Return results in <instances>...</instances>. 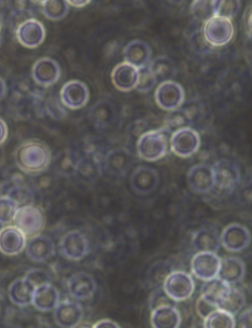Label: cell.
Listing matches in <instances>:
<instances>
[{"instance_id":"1","label":"cell","mask_w":252,"mask_h":328,"mask_svg":"<svg viewBox=\"0 0 252 328\" xmlns=\"http://www.w3.org/2000/svg\"><path fill=\"white\" fill-rule=\"evenodd\" d=\"M172 134L165 127L144 132L137 143L140 156L147 161L161 158L167 151Z\"/></svg>"},{"instance_id":"2","label":"cell","mask_w":252,"mask_h":328,"mask_svg":"<svg viewBox=\"0 0 252 328\" xmlns=\"http://www.w3.org/2000/svg\"><path fill=\"white\" fill-rule=\"evenodd\" d=\"M50 158V151L44 144L30 142L20 147L16 154L19 167L28 173L42 171L48 165Z\"/></svg>"},{"instance_id":"3","label":"cell","mask_w":252,"mask_h":328,"mask_svg":"<svg viewBox=\"0 0 252 328\" xmlns=\"http://www.w3.org/2000/svg\"><path fill=\"white\" fill-rule=\"evenodd\" d=\"M212 169L214 185L212 190L220 196L229 195L240 180V174L238 167L232 161L222 159L217 161Z\"/></svg>"},{"instance_id":"4","label":"cell","mask_w":252,"mask_h":328,"mask_svg":"<svg viewBox=\"0 0 252 328\" xmlns=\"http://www.w3.org/2000/svg\"><path fill=\"white\" fill-rule=\"evenodd\" d=\"M14 225L26 237H35L42 231L45 224L42 211L38 207L28 204L17 208L13 219Z\"/></svg>"},{"instance_id":"5","label":"cell","mask_w":252,"mask_h":328,"mask_svg":"<svg viewBox=\"0 0 252 328\" xmlns=\"http://www.w3.org/2000/svg\"><path fill=\"white\" fill-rule=\"evenodd\" d=\"M202 32L211 46H221L232 39L234 29L230 19L214 16L205 22Z\"/></svg>"},{"instance_id":"6","label":"cell","mask_w":252,"mask_h":328,"mask_svg":"<svg viewBox=\"0 0 252 328\" xmlns=\"http://www.w3.org/2000/svg\"><path fill=\"white\" fill-rule=\"evenodd\" d=\"M155 99L161 109L173 110L178 109L184 99V91L180 84L167 80L162 81L157 88Z\"/></svg>"},{"instance_id":"7","label":"cell","mask_w":252,"mask_h":328,"mask_svg":"<svg viewBox=\"0 0 252 328\" xmlns=\"http://www.w3.org/2000/svg\"><path fill=\"white\" fill-rule=\"evenodd\" d=\"M194 283L188 274L181 271L170 274L165 279L164 290L174 300L189 298L194 290Z\"/></svg>"},{"instance_id":"8","label":"cell","mask_w":252,"mask_h":328,"mask_svg":"<svg viewBox=\"0 0 252 328\" xmlns=\"http://www.w3.org/2000/svg\"><path fill=\"white\" fill-rule=\"evenodd\" d=\"M200 144L197 132L189 127L179 130L172 134L170 146L177 155L188 157L195 153Z\"/></svg>"},{"instance_id":"9","label":"cell","mask_w":252,"mask_h":328,"mask_svg":"<svg viewBox=\"0 0 252 328\" xmlns=\"http://www.w3.org/2000/svg\"><path fill=\"white\" fill-rule=\"evenodd\" d=\"M62 103L71 109H78L84 106L89 99L86 85L78 80H71L64 84L61 91Z\"/></svg>"},{"instance_id":"10","label":"cell","mask_w":252,"mask_h":328,"mask_svg":"<svg viewBox=\"0 0 252 328\" xmlns=\"http://www.w3.org/2000/svg\"><path fill=\"white\" fill-rule=\"evenodd\" d=\"M45 31L44 26L37 20L29 19L22 22L17 30L19 41L24 46L34 48L44 40Z\"/></svg>"},{"instance_id":"11","label":"cell","mask_w":252,"mask_h":328,"mask_svg":"<svg viewBox=\"0 0 252 328\" xmlns=\"http://www.w3.org/2000/svg\"><path fill=\"white\" fill-rule=\"evenodd\" d=\"M220 263L215 253L199 252L193 258L191 267L197 277L208 280L218 275Z\"/></svg>"},{"instance_id":"12","label":"cell","mask_w":252,"mask_h":328,"mask_svg":"<svg viewBox=\"0 0 252 328\" xmlns=\"http://www.w3.org/2000/svg\"><path fill=\"white\" fill-rule=\"evenodd\" d=\"M251 236L244 226L233 223L226 227L222 232L220 241L223 247L232 252L240 251L249 244Z\"/></svg>"},{"instance_id":"13","label":"cell","mask_w":252,"mask_h":328,"mask_svg":"<svg viewBox=\"0 0 252 328\" xmlns=\"http://www.w3.org/2000/svg\"><path fill=\"white\" fill-rule=\"evenodd\" d=\"M188 182L190 189L197 193L211 190L214 185L212 167L206 164H197L189 170Z\"/></svg>"},{"instance_id":"14","label":"cell","mask_w":252,"mask_h":328,"mask_svg":"<svg viewBox=\"0 0 252 328\" xmlns=\"http://www.w3.org/2000/svg\"><path fill=\"white\" fill-rule=\"evenodd\" d=\"M112 81L119 90L128 91L135 87L137 80V68L124 62L116 65L111 74Z\"/></svg>"},{"instance_id":"15","label":"cell","mask_w":252,"mask_h":328,"mask_svg":"<svg viewBox=\"0 0 252 328\" xmlns=\"http://www.w3.org/2000/svg\"><path fill=\"white\" fill-rule=\"evenodd\" d=\"M32 73L35 80L44 85H50L58 80L60 68L58 63L49 58H42L34 64Z\"/></svg>"},{"instance_id":"16","label":"cell","mask_w":252,"mask_h":328,"mask_svg":"<svg viewBox=\"0 0 252 328\" xmlns=\"http://www.w3.org/2000/svg\"><path fill=\"white\" fill-rule=\"evenodd\" d=\"M25 236L17 227L7 226L0 231V250L7 255L20 252L24 247Z\"/></svg>"},{"instance_id":"17","label":"cell","mask_w":252,"mask_h":328,"mask_svg":"<svg viewBox=\"0 0 252 328\" xmlns=\"http://www.w3.org/2000/svg\"><path fill=\"white\" fill-rule=\"evenodd\" d=\"M158 176L154 169L141 167L133 173L131 178L132 187L137 192L146 194L154 191L158 183Z\"/></svg>"},{"instance_id":"18","label":"cell","mask_w":252,"mask_h":328,"mask_svg":"<svg viewBox=\"0 0 252 328\" xmlns=\"http://www.w3.org/2000/svg\"><path fill=\"white\" fill-rule=\"evenodd\" d=\"M125 62L138 68L147 65L151 55L149 45L140 40L129 42L124 49Z\"/></svg>"},{"instance_id":"19","label":"cell","mask_w":252,"mask_h":328,"mask_svg":"<svg viewBox=\"0 0 252 328\" xmlns=\"http://www.w3.org/2000/svg\"><path fill=\"white\" fill-rule=\"evenodd\" d=\"M61 246L66 256L71 259H77L83 257L86 254L88 243L83 234L73 231L65 236Z\"/></svg>"},{"instance_id":"20","label":"cell","mask_w":252,"mask_h":328,"mask_svg":"<svg viewBox=\"0 0 252 328\" xmlns=\"http://www.w3.org/2000/svg\"><path fill=\"white\" fill-rule=\"evenodd\" d=\"M244 272V265L239 259L228 256L220 260L218 277L229 285L234 284L242 279Z\"/></svg>"},{"instance_id":"21","label":"cell","mask_w":252,"mask_h":328,"mask_svg":"<svg viewBox=\"0 0 252 328\" xmlns=\"http://www.w3.org/2000/svg\"><path fill=\"white\" fill-rule=\"evenodd\" d=\"M220 238L218 232L210 227H204L196 232L193 245L199 252L215 253L219 248Z\"/></svg>"},{"instance_id":"22","label":"cell","mask_w":252,"mask_h":328,"mask_svg":"<svg viewBox=\"0 0 252 328\" xmlns=\"http://www.w3.org/2000/svg\"><path fill=\"white\" fill-rule=\"evenodd\" d=\"M58 299L57 291L48 283L35 289L32 302L39 310L49 311L56 306Z\"/></svg>"},{"instance_id":"23","label":"cell","mask_w":252,"mask_h":328,"mask_svg":"<svg viewBox=\"0 0 252 328\" xmlns=\"http://www.w3.org/2000/svg\"><path fill=\"white\" fill-rule=\"evenodd\" d=\"M55 319L57 323L63 327H73L78 325L82 318L80 307L71 302H64L57 307Z\"/></svg>"},{"instance_id":"24","label":"cell","mask_w":252,"mask_h":328,"mask_svg":"<svg viewBox=\"0 0 252 328\" xmlns=\"http://www.w3.org/2000/svg\"><path fill=\"white\" fill-rule=\"evenodd\" d=\"M180 321V315L174 306H165L153 310L151 322L156 328H176Z\"/></svg>"},{"instance_id":"25","label":"cell","mask_w":252,"mask_h":328,"mask_svg":"<svg viewBox=\"0 0 252 328\" xmlns=\"http://www.w3.org/2000/svg\"><path fill=\"white\" fill-rule=\"evenodd\" d=\"M229 285L215 277L207 280L202 288V296L218 305L228 294Z\"/></svg>"},{"instance_id":"26","label":"cell","mask_w":252,"mask_h":328,"mask_svg":"<svg viewBox=\"0 0 252 328\" xmlns=\"http://www.w3.org/2000/svg\"><path fill=\"white\" fill-rule=\"evenodd\" d=\"M94 288L93 279L85 273L74 275L69 283V290L70 293L78 299L89 297L93 294Z\"/></svg>"},{"instance_id":"27","label":"cell","mask_w":252,"mask_h":328,"mask_svg":"<svg viewBox=\"0 0 252 328\" xmlns=\"http://www.w3.org/2000/svg\"><path fill=\"white\" fill-rule=\"evenodd\" d=\"M35 288L25 278L18 279L11 285L9 290L10 298L19 305H26L32 302Z\"/></svg>"},{"instance_id":"28","label":"cell","mask_w":252,"mask_h":328,"mask_svg":"<svg viewBox=\"0 0 252 328\" xmlns=\"http://www.w3.org/2000/svg\"><path fill=\"white\" fill-rule=\"evenodd\" d=\"M52 250V243L48 238L37 235L32 237L29 243L27 253L32 259L41 261L49 256Z\"/></svg>"},{"instance_id":"29","label":"cell","mask_w":252,"mask_h":328,"mask_svg":"<svg viewBox=\"0 0 252 328\" xmlns=\"http://www.w3.org/2000/svg\"><path fill=\"white\" fill-rule=\"evenodd\" d=\"M92 120L97 127L105 128L111 124L114 118V111L111 104L105 101L96 103L90 112Z\"/></svg>"},{"instance_id":"30","label":"cell","mask_w":252,"mask_h":328,"mask_svg":"<svg viewBox=\"0 0 252 328\" xmlns=\"http://www.w3.org/2000/svg\"><path fill=\"white\" fill-rule=\"evenodd\" d=\"M245 302V298L243 292L238 289L230 287L227 295L217 306L219 309L233 316L240 311Z\"/></svg>"},{"instance_id":"31","label":"cell","mask_w":252,"mask_h":328,"mask_svg":"<svg viewBox=\"0 0 252 328\" xmlns=\"http://www.w3.org/2000/svg\"><path fill=\"white\" fill-rule=\"evenodd\" d=\"M75 171L83 180L92 181L100 172L98 161L95 156L84 157L76 163Z\"/></svg>"},{"instance_id":"32","label":"cell","mask_w":252,"mask_h":328,"mask_svg":"<svg viewBox=\"0 0 252 328\" xmlns=\"http://www.w3.org/2000/svg\"><path fill=\"white\" fill-rule=\"evenodd\" d=\"M191 117L189 113L181 109H175L167 116L165 128L172 134L183 128L189 127Z\"/></svg>"},{"instance_id":"33","label":"cell","mask_w":252,"mask_h":328,"mask_svg":"<svg viewBox=\"0 0 252 328\" xmlns=\"http://www.w3.org/2000/svg\"><path fill=\"white\" fill-rule=\"evenodd\" d=\"M42 9L45 16L52 20H58L67 14L69 4L65 0H47L42 1Z\"/></svg>"},{"instance_id":"34","label":"cell","mask_w":252,"mask_h":328,"mask_svg":"<svg viewBox=\"0 0 252 328\" xmlns=\"http://www.w3.org/2000/svg\"><path fill=\"white\" fill-rule=\"evenodd\" d=\"M205 319L204 326L206 328H233L235 325L233 316L219 309Z\"/></svg>"},{"instance_id":"35","label":"cell","mask_w":252,"mask_h":328,"mask_svg":"<svg viewBox=\"0 0 252 328\" xmlns=\"http://www.w3.org/2000/svg\"><path fill=\"white\" fill-rule=\"evenodd\" d=\"M216 0H194L191 8L192 13L198 20L204 22L215 16Z\"/></svg>"},{"instance_id":"36","label":"cell","mask_w":252,"mask_h":328,"mask_svg":"<svg viewBox=\"0 0 252 328\" xmlns=\"http://www.w3.org/2000/svg\"><path fill=\"white\" fill-rule=\"evenodd\" d=\"M148 66L155 75L157 80L165 79L171 76L174 73L173 63L165 57H157Z\"/></svg>"},{"instance_id":"37","label":"cell","mask_w":252,"mask_h":328,"mask_svg":"<svg viewBox=\"0 0 252 328\" xmlns=\"http://www.w3.org/2000/svg\"><path fill=\"white\" fill-rule=\"evenodd\" d=\"M128 164L126 153L122 150L116 149L109 152L106 158V165L111 172L120 173L124 172Z\"/></svg>"},{"instance_id":"38","label":"cell","mask_w":252,"mask_h":328,"mask_svg":"<svg viewBox=\"0 0 252 328\" xmlns=\"http://www.w3.org/2000/svg\"><path fill=\"white\" fill-rule=\"evenodd\" d=\"M157 78L148 65L137 68V80L135 88L141 92L150 90L156 84Z\"/></svg>"},{"instance_id":"39","label":"cell","mask_w":252,"mask_h":328,"mask_svg":"<svg viewBox=\"0 0 252 328\" xmlns=\"http://www.w3.org/2000/svg\"><path fill=\"white\" fill-rule=\"evenodd\" d=\"M240 2L237 0H216L215 16L231 19L238 13Z\"/></svg>"},{"instance_id":"40","label":"cell","mask_w":252,"mask_h":328,"mask_svg":"<svg viewBox=\"0 0 252 328\" xmlns=\"http://www.w3.org/2000/svg\"><path fill=\"white\" fill-rule=\"evenodd\" d=\"M18 208L9 197L0 198V222L8 223L12 220Z\"/></svg>"},{"instance_id":"41","label":"cell","mask_w":252,"mask_h":328,"mask_svg":"<svg viewBox=\"0 0 252 328\" xmlns=\"http://www.w3.org/2000/svg\"><path fill=\"white\" fill-rule=\"evenodd\" d=\"M174 300L166 293L164 290L158 291L153 295L151 298V308L153 311L156 308L162 306H174Z\"/></svg>"},{"instance_id":"42","label":"cell","mask_w":252,"mask_h":328,"mask_svg":"<svg viewBox=\"0 0 252 328\" xmlns=\"http://www.w3.org/2000/svg\"><path fill=\"white\" fill-rule=\"evenodd\" d=\"M76 165L70 152H63L58 160V169L63 174H69L73 170L75 171Z\"/></svg>"},{"instance_id":"43","label":"cell","mask_w":252,"mask_h":328,"mask_svg":"<svg viewBox=\"0 0 252 328\" xmlns=\"http://www.w3.org/2000/svg\"><path fill=\"white\" fill-rule=\"evenodd\" d=\"M8 197L11 199L18 207L19 205L21 206L30 204V201L32 199V194L25 189L18 188L10 192Z\"/></svg>"},{"instance_id":"44","label":"cell","mask_w":252,"mask_h":328,"mask_svg":"<svg viewBox=\"0 0 252 328\" xmlns=\"http://www.w3.org/2000/svg\"><path fill=\"white\" fill-rule=\"evenodd\" d=\"M34 288L43 284L48 283V277L47 274L43 271L38 269H34L29 271L25 278Z\"/></svg>"},{"instance_id":"45","label":"cell","mask_w":252,"mask_h":328,"mask_svg":"<svg viewBox=\"0 0 252 328\" xmlns=\"http://www.w3.org/2000/svg\"><path fill=\"white\" fill-rule=\"evenodd\" d=\"M218 309L217 304L202 296L197 303V312L201 317L205 319Z\"/></svg>"},{"instance_id":"46","label":"cell","mask_w":252,"mask_h":328,"mask_svg":"<svg viewBox=\"0 0 252 328\" xmlns=\"http://www.w3.org/2000/svg\"><path fill=\"white\" fill-rule=\"evenodd\" d=\"M191 39L193 48L201 53L205 52L209 50L211 46L205 38L202 31L194 34Z\"/></svg>"},{"instance_id":"47","label":"cell","mask_w":252,"mask_h":328,"mask_svg":"<svg viewBox=\"0 0 252 328\" xmlns=\"http://www.w3.org/2000/svg\"><path fill=\"white\" fill-rule=\"evenodd\" d=\"M239 327L244 328H252V309L245 310L239 318Z\"/></svg>"},{"instance_id":"48","label":"cell","mask_w":252,"mask_h":328,"mask_svg":"<svg viewBox=\"0 0 252 328\" xmlns=\"http://www.w3.org/2000/svg\"><path fill=\"white\" fill-rule=\"evenodd\" d=\"M244 25L249 34L252 33V8L248 7L244 14Z\"/></svg>"},{"instance_id":"49","label":"cell","mask_w":252,"mask_h":328,"mask_svg":"<svg viewBox=\"0 0 252 328\" xmlns=\"http://www.w3.org/2000/svg\"><path fill=\"white\" fill-rule=\"evenodd\" d=\"M68 4L75 7H82L90 3V0H67Z\"/></svg>"},{"instance_id":"50","label":"cell","mask_w":252,"mask_h":328,"mask_svg":"<svg viewBox=\"0 0 252 328\" xmlns=\"http://www.w3.org/2000/svg\"><path fill=\"white\" fill-rule=\"evenodd\" d=\"M118 326L114 322L109 320H104L98 322L96 325V328H118Z\"/></svg>"},{"instance_id":"51","label":"cell","mask_w":252,"mask_h":328,"mask_svg":"<svg viewBox=\"0 0 252 328\" xmlns=\"http://www.w3.org/2000/svg\"><path fill=\"white\" fill-rule=\"evenodd\" d=\"M4 92V85L3 82L0 78V99L2 98Z\"/></svg>"},{"instance_id":"52","label":"cell","mask_w":252,"mask_h":328,"mask_svg":"<svg viewBox=\"0 0 252 328\" xmlns=\"http://www.w3.org/2000/svg\"><path fill=\"white\" fill-rule=\"evenodd\" d=\"M0 223H1L0 222Z\"/></svg>"},{"instance_id":"53","label":"cell","mask_w":252,"mask_h":328,"mask_svg":"<svg viewBox=\"0 0 252 328\" xmlns=\"http://www.w3.org/2000/svg\"></svg>"}]
</instances>
